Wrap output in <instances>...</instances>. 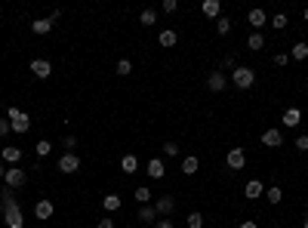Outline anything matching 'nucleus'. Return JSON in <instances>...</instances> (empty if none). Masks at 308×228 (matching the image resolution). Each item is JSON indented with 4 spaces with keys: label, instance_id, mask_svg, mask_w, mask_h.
Masks as SVG:
<instances>
[{
    "label": "nucleus",
    "instance_id": "obj_1",
    "mask_svg": "<svg viewBox=\"0 0 308 228\" xmlns=\"http://www.w3.org/2000/svg\"><path fill=\"white\" fill-rule=\"evenodd\" d=\"M0 210H4V219H7V228H25V216L19 210V201L13 195V188H4V195H0Z\"/></svg>",
    "mask_w": 308,
    "mask_h": 228
},
{
    "label": "nucleus",
    "instance_id": "obj_2",
    "mask_svg": "<svg viewBox=\"0 0 308 228\" xmlns=\"http://www.w3.org/2000/svg\"><path fill=\"white\" fill-rule=\"evenodd\" d=\"M7 121H10L13 133H28V130H31V118H28L22 108H16V105L7 108Z\"/></svg>",
    "mask_w": 308,
    "mask_h": 228
},
{
    "label": "nucleus",
    "instance_id": "obj_3",
    "mask_svg": "<svg viewBox=\"0 0 308 228\" xmlns=\"http://www.w3.org/2000/svg\"><path fill=\"white\" fill-rule=\"evenodd\" d=\"M231 84H235L238 90H250V87L256 84V74H253V68H247V65H238L235 71H231Z\"/></svg>",
    "mask_w": 308,
    "mask_h": 228
},
{
    "label": "nucleus",
    "instance_id": "obj_4",
    "mask_svg": "<svg viewBox=\"0 0 308 228\" xmlns=\"http://www.w3.org/2000/svg\"><path fill=\"white\" fill-rule=\"evenodd\" d=\"M4 182H7V188L19 192V188H25V185H28V170H22V167H7Z\"/></svg>",
    "mask_w": 308,
    "mask_h": 228
},
{
    "label": "nucleus",
    "instance_id": "obj_5",
    "mask_svg": "<svg viewBox=\"0 0 308 228\" xmlns=\"http://www.w3.org/2000/svg\"><path fill=\"white\" fill-rule=\"evenodd\" d=\"M225 164H228V170H244L247 167V151L244 148H228Z\"/></svg>",
    "mask_w": 308,
    "mask_h": 228
},
{
    "label": "nucleus",
    "instance_id": "obj_6",
    "mask_svg": "<svg viewBox=\"0 0 308 228\" xmlns=\"http://www.w3.org/2000/svg\"><path fill=\"white\" fill-rule=\"evenodd\" d=\"M56 167H59V173H77V170H81V158H77L74 151H65Z\"/></svg>",
    "mask_w": 308,
    "mask_h": 228
},
{
    "label": "nucleus",
    "instance_id": "obj_7",
    "mask_svg": "<svg viewBox=\"0 0 308 228\" xmlns=\"http://www.w3.org/2000/svg\"><path fill=\"white\" fill-rule=\"evenodd\" d=\"M31 74L37 81H47L50 74H53V65H50V59H31Z\"/></svg>",
    "mask_w": 308,
    "mask_h": 228
},
{
    "label": "nucleus",
    "instance_id": "obj_8",
    "mask_svg": "<svg viewBox=\"0 0 308 228\" xmlns=\"http://www.w3.org/2000/svg\"><path fill=\"white\" fill-rule=\"evenodd\" d=\"M53 213H56V204L50 201V198H41L34 204V216L41 219V222H47V219H53Z\"/></svg>",
    "mask_w": 308,
    "mask_h": 228
},
{
    "label": "nucleus",
    "instance_id": "obj_9",
    "mask_svg": "<svg viewBox=\"0 0 308 228\" xmlns=\"http://www.w3.org/2000/svg\"><path fill=\"white\" fill-rule=\"evenodd\" d=\"M22 158H25V155H22V148H16V145H7L4 151H0V161H4L7 167H19Z\"/></svg>",
    "mask_w": 308,
    "mask_h": 228
},
{
    "label": "nucleus",
    "instance_id": "obj_10",
    "mask_svg": "<svg viewBox=\"0 0 308 228\" xmlns=\"http://www.w3.org/2000/svg\"><path fill=\"white\" fill-rule=\"evenodd\" d=\"M145 173H148L151 179H164V176H167V164H164V158H151V161L145 164Z\"/></svg>",
    "mask_w": 308,
    "mask_h": 228
},
{
    "label": "nucleus",
    "instance_id": "obj_11",
    "mask_svg": "<svg viewBox=\"0 0 308 228\" xmlns=\"http://www.w3.org/2000/svg\"><path fill=\"white\" fill-rule=\"evenodd\" d=\"M154 210H158V216H170L176 210V198L173 195H161L158 201H154Z\"/></svg>",
    "mask_w": 308,
    "mask_h": 228
},
{
    "label": "nucleus",
    "instance_id": "obj_12",
    "mask_svg": "<svg viewBox=\"0 0 308 228\" xmlns=\"http://www.w3.org/2000/svg\"><path fill=\"white\" fill-rule=\"evenodd\" d=\"M262 145H265V148H281V145H284V133H281L278 127H275V130H265V133H262Z\"/></svg>",
    "mask_w": 308,
    "mask_h": 228
},
{
    "label": "nucleus",
    "instance_id": "obj_13",
    "mask_svg": "<svg viewBox=\"0 0 308 228\" xmlns=\"http://www.w3.org/2000/svg\"><path fill=\"white\" fill-rule=\"evenodd\" d=\"M225 87H228V78H225L222 71H213L210 78H207V90H210V93H222Z\"/></svg>",
    "mask_w": 308,
    "mask_h": 228
},
{
    "label": "nucleus",
    "instance_id": "obj_14",
    "mask_svg": "<svg viewBox=\"0 0 308 228\" xmlns=\"http://www.w3.org/2000/svg\"><path fill=\"white\" fill-rule=\"evenodd\" d=\"M244 195H247L250 201H256V198H265V185H262L259 179H250V182L244 185Z\"/></svg>",
    "mask_w": 308,
    "mask_h": 228
},
{
    "label": "nucleus",
    "instance_id": "obj_15",
    "mask_svg": "<svg viewBox=\"0 0 308 228\" xmlns=\"http://www.w3.org/2000/svg\"><path fill=\"white\" fill-rule=\"evenodd\" d=\"M53 28H56V22H53L50 16H47V19H34V22H31V31H34V34H41V37H44V34H50Z\"/></svg>",
    "mask_w": 308,
    "mask_h": 228
},
{
    "label": "nucleus",
    "instance_id": "obj_16",
    "mask_svg": "<svg viewBox=\"0 0 308 228\" xmlns=\"http://www.w3.org/2000/svg\"><path fill=\"white\" fill-rule=\"evenodd\" d=\"M102 207H105V213H118L124 207V201H121V195H105L102 198Z\"/></svg>",
    "mask_w": 308,
    "mask_h": 228
},
{
    "label": "nucleus",
    "instance_id": "obj_17",
    "mask_svg": "<svg viewBox=\"0 0 308 228\" xmlns=\"http://www.w3.org/2000/svg\"><path fill=\"white\" fill-rule=\"evenodd\" d=\"M247 47L256 53V50H265V34L262 31H250V37H247Z\"/></svg>",
    "mask_w": 308,
    "mask_h": 228
},
{
    "label": "nucleus",
    "instance_id": "obj_18",
    "mask_svg": "<svg viewBox=\"0 0 308 228\" xmlns=\"http://www.w3.org/2000/svg\"><path fill=\"white\" fill-rule=\"evenodd\" d=\"M302 124V111L299 108H287L284 111V127H299Z\"/></svg>",
    "mask_w": 308,
    "mask_h": 228
},
{
    "label": "nucleus",
    "instance_id": "obj_19",
    "mask_svg": "<svg viewBox=\"0 0 308 228\" xmlns=\"http://www.w3.org/2000/svg\"><path fill=\"white\" fill-rule=\"evenodd\" d=\"M247 22L253 25V31H259L265 22H268V16H265V10H250V16H247Z\"/></svg>",
    "mask_w": 308,
    "mask_h": 228
},
{
    "label": "nucleus",
    "instance_id": "obj_20",
    "mask_svg": "<svg viewBox=\"0 0 308 228\" xmlns=\"http://www.w3.org/2000/svg\"><path fill=\"white\" fill-rule=\"evenodd\" d=\"M204 16L207 19H219L222 16V4L219 0H204Z\"/></svg>",
    "mask_w": 308,
    "mask_h": 228
},
{
    "label": "nucleus",
    "instance_id": "obj_21",
    "mask_svg": "<svg viewBox=\"0 0 308 228\" xmlns=\"http://www.w3.org/2000/svg\"><path fill=\"white\" fill-rule=\"evenodd\" d=\"M158 44H161V47H176V44H179V34H176L173 28H167V31H161Z\"/></svg>",
    "mask_w": 308,
    "mask_h": 228
},
{
    "label": "nucleus",
    "instance_id": "obj_22",
    "mask_svg": "<svg viewBox=\"0 0 308 228\" xmlns=\"http://www.w3.org/2000/svg\"><path fill=\"white\" fill-rule=\"evenodd\" d=\"M121 170L133 176V173L139 170V158H136V155H124V158H121Z\"/></svg>",
    "mask_w": 308,
    "mask_h": 228
},
{
    "label": "nucleus",
    "instance_id": "obj_23",
    "mask_svg": "<svg viewBox=\"0 0 308 228\" xmlns=\"http://www.w3.org/2000/svg\"><path fill=\"white\" fill-rule=\"evenodd\" d=\"M139 219L148 222V225H154V222H158V210H154L151 204H145V207H139Z\"/></svg>",
    "mask_w": 308,
    "mask_h": 228
},
{
    "label": "nucleus",
    "instance_id": "obj_24",
    "mask_svg": "<svg viewBox=\"0 0 308 228\" xmlns=\"http://www.w3.org/2000/svg\"><path fill=\"white\" fill-rule=\"evenodd\" d=\"M198 167H201V161H198L195 155H188V158L182 161V173H185V176H195V173H198Z\"/></svg>",
    "mask_w": 308,
    "mask_h": 228
},
{
    "label": "nucleus",
    "instance_id": "obj_25",
    "mask_svg": "<svg viewBox=\"0 0 308 228\" xmlns=\"http://www.w3.org/2000/svg\"><path fill=\"white\" fill-rule=\"evenodd\" d=\"M265 201H268V204H281V201H284V192H281V185H272V188H265Z\"/></svg>",
    "mask_w": 308,
    "mask_h": 228
},
{
    "label": "nucleus",
    "instance_id": "obj_26",
    "mask_svg": "<svg viewBox=\"0 0 308 228\" xmlns=\"http://www.w3.org/2000/svg\"><path fill=\"white\" fill-rule=\"evenodd\" d=\"M290 59H308V44L305 41H299V44H293V50H290Z\"/></svg>",
    "mask_w": 308,
    "mask_h": 228
},
{
    "label": "nucleus",
    "instance_id": "obj_27",
    "mask_svg": "<svg viewBox=\"0 0 308 228\" xmlns=\"http://www.w3.org/2000/svg\"><path fill=\"white\" fill-rule=\"evenodd\" d=\"M136 201H139L142 207H145V204H151V201H154V195H151V188H145V185H142V188H136Z\"/></svg>",
    "mask_w": 308,
    "mask_h": 228
},
{
    "label": "nucleus",
    "instance_id": "obj_28",
    "mask_svg": "<svg viewBox=\"0 0 308 228\" xmlns=\"http://www.w3.org/2000/svg\"><path fill=\"white\" fill-rule=\"evenodd\" d=\"M34 151H37V158H47L50 151H53V142H50V139H41V142L34 145Z\"/></svg>",
    "mask_w": 308,
    "mask_h": 228
},
{
    "label": "nucleus",
    "instance_id": "obj_29",
    "mask_svg": "<svg viewBox=\"0 0 308 228\" xmlns=\"http://www.w3.org/2000/svg\"><path fill=\"white\" fill-rule=\"evenodd\" d=\"M216 34H222V37H225V34H231V19L219 16V19H216Z\"/></svg>",
    "mask_w": 308,
    "mask_h": 228
},
{
    "label": "nucleus",
    "instance_id": "obj_30",
    "mask_svg": "<svg viewBox=\"0 0 308 228\" xmlns=\"http://www.w3.org/2000/svg\"><path fill=\"white\" fill-rule=\"evenodd\" d=\"M188 228H204V216L195 210V213H188V222H185Z\"/></svg>",
    "mask_w": 308,
    "mask_h": 228
},
{
    "label": "nucleus",
    "instance_id": "obj_31",
    "mask_svg": "<svg viewBox=\"0 0 308 228\" xmlns=\"http://www.w3.org/2000/svg\"><path fill=\"white\" fill-rule=\"evenodd\" d=\"M139 22H142V25H158V13H154V10H142Z\"/></svg>",
    "mask_w": 308,
    "mask_h": 228
},
{
    "label": "nucleus",
    "instance_id": "obj_32",
    "mask_svg": "<svg viewBox=\"0 0 308 228\" xmlns=\"http://www.w3.org/2000/svg\"><path fill=\"white\" fill-rule=\"evenodd\" d=\"M164 158H179V142H164Z\"/></svg>",
    "mask_w": 308,
    "mask_h": 228
},
{
    "label": "nucleus",
    "instance_id": "obj_33",
    "mask_svg": "<svg viewBox=\"0 0 308 228\" xmlns=\"http://www.w3.org/2000/svg\"><path fill=\"white\" fill-rule=\"evenodd\" d=\"M118 74H121V78H130V74H133V65H130V59H121V62H118Z\"/></svg>",
    "mask_w": 308,
    "mask_h": 228
},
{
    "label": "nucleus",
    "instance_id": "obj_34",
    "mask_svg": "<svg viewBox=\"0 0 308 228\" xmlns=\"http://www.w3.org/2000/svg\"><path fill=\"white\" fill-rule=\"evenodd\" d=\"M287 22H290V19H287V13H278V16L272 19V25H275L278 31H284V28H287Z\"/></svg>",
    "mask_w": 308,
    "mask_h": 228
},
{
    "label": "nucleus",
    "instance_id": "obj_35",
    "mask_svg": "<svg viewBox=\"0 0 308 228\" xmlns=\"http://www.w3.org/2000/svg\"><path fill=\"white\" fill-rule=\"evenodd\" d=\"M7 133H13V127H10V121H7V118H0V139H4Z\"/></svg>",
    "mask_w": 308,
    "mask_h": 228
},
{
    "label": "nucleus",
    "instance_id": "obj_36",
    "mask_svg": "<svg viewBox=\"0 0 308 228\" xmlns=\"http://www.w3.org/2000/svg\"><path fill=\"white\" fill-rule=\"evenodd\" d=\"M287 62H290V53H278V56H275V65H278V68H284Z\"/></svg>",
    "mask_w": 308,
    "mask_h": 228
},
{
    "label": "nucleus",
    "instance_id": "obj_37",
    "mask_svg": "<svg viewBox=\"0 0 308 228\" xmlns=\"http://www.w3.org/2000/svg\"><path fill=\"white\" fill-rule=\"evenodd\" d=\"M164 13H176L179 10V4H176V0H164V7H161Z\"/></svg>",
    "mask_w": 308,
    "mask_h": 228
},
{
    "label": "nucleus",
    "instance_id": "obj_38",
    "mask_svg": "<svg viewBox=\"0 0 308 228\" xmlns=\"http://www.w3.org/2000/svg\"><path fill=\"white\" fill-rule=\"evenodd\" d=\"M62 145H65L68 151H74V148H77V139H74V136H65V139H62Z\"/></svg>",
    "mask_w": 308,
    "mask_h": 228
},
{
    "label": "nucleus",
    "instance_id": "obj_39",
    "mask_svg": "<svg viewBox=\"0 0 308 228\" xmlns=\"http://www.w3.org/2000/svg\"><path fill=\"white\" fill-rule=\"evenodd\" d=\"M296 148H299V151H308V136H305V133L296 139Z\"/></svg>",
    "mask_w": 308,
    "mask_h": 228
},
{
    "label": "nucleus",
    "instance_id": "obj_40",
    "mask_svg": "<svg viewBox=\"0 0 308 228\" xmlns=\"http://www.w3.org/2000/svg\"><path fill=\"white\" fill-rule=\"evenodd\" d=\"M225 68L235 71V68H238V56H225Z\"/></svg>",
    "mask_w": 308,
    "mask_h": 228
},
{
    "label": "nucleus",
    "instance_id": "obj_41",
    "mask_svg": "<svg viewBox=\"0 0 308 228\" xmlns=\"http://www.w3.org/2000/svg\"><path fill=\"white\" fill-rule=\"evenodd\" d=\"M96 228H114V219H108V216H105V219H99V222H96Z\"/></svg>",
    "mask_w": 308,
    "mask_h": 228
},
{
    "label": "nucleus",
    "instance_id": "obj_42",
    "mask_svg": "<svg viewBox=\"0 0 308 228\" xmlns=\"http://www.w3.org/2000/svg\"><path fill=\"white\" fill-rule=\"evenodd\" d=\"M154 228H176L170 219H161V222H154Z\"/></svg>",
    "mask_w": 308,
    "mask_h": 228
},
{
    "label": "nucleus",
    "instance_id": "obj_43",
    "mask_svg": "<svg viewBox=\"0 0 308 228\" xmlns=\"http://www.w3.org/2000/svg\"><path fill=\"white\" fill-rule=\"evenodd\" d=\"M238 228H259V225H256V222H241Z\"/></svg>",
    "mask_w": 308,
    "mask_h": 228
},
{
    "label": "nucleus",
    "instance_id": "obj_44",
    "mask_svg": "<svg viewBox=\"0 0 308 228\" xmlns=\"http://www.w3.org/2000/svg\"><path fill=\"white\" fill-rule=\"evenodd\" d=\"M4 176H7V164H4V161H0V179H4Z\"/></svg>",
    "mask_w": 308,
    "mask_h": 228
},
{
    "label": "nucleus",
    "instance_id": "obj_45",
    "mask_svg": "<svg viewBox=\"0 0 308 228\" xmlns=\"http://www.w3.org/2000/svg\"><path fill=\"white\" fill-rule=\"evenodd\" d=\"M302 19H305V22H308V7H305V10H302Z\"/></svg>",
    "mask_w": 308,
    "mask_h": 228
},
{
    "label": "nucleus",
    "instance_id": "obj_46",
    "mask_svg": "<svg viewBox=\"0 0 308 228\" xmlns=\"http://www.w3.org/2000/svg\"><path fill=\"white\" fill-rule=\"evenodd\" d=\"M302 228H308V219H305V222H302Z\"/></svg>",
    "mask_w": 308,
    "mask_h": 228
}]
</instances>
